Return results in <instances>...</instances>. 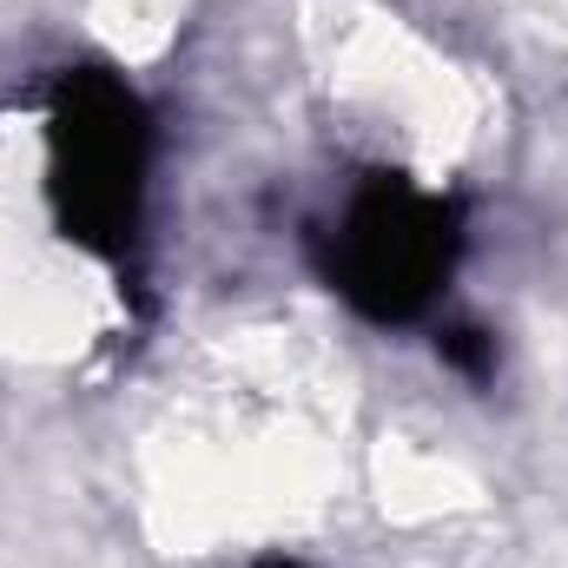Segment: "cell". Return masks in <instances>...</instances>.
<instances>
[{
  "label": "cell",
  "instance_id": "1",
  "mask_svg": "<svg viewBox=\"0 0 568 568\" xmlns=\"http://www.w3.org/2000/svg\"><path fill=\"white\" fill-rule=\"evenodd\" d=\"M449 258H456L449 205L410 185H371L331 245V278L371 317H417L436 297V284L449 278Z\"/></svg>",
  "mask_w": 568,
  "mask_h": 568
},
{
  "label": "cell",
  "instance_id": "2",
  "mask_svg": "<svg viewBox=\"0 0 568 568\" xmlns=\"http://www.w3.org/2000/svg\"><path fill=\"white\" fill-rule=\"evenodd\" d=\"M145 126L126 87L113 80H73L60 100V192L67 225L87 245H120L140 205Z\"/></svg>",
  "mask_w": 568,
  "mask_h": 568
},
{
  "label": "cell",
  "instance_id": "3",
  "mask_svg": "<svg viewBox=\"0 0 568 568\" xmlns=\"http://www.w3.org/2000/svg\"><path fill=\"white\" fill-rule=\"evenodd\" d=\"M436 351H443V364H456V371H463V377H476V384L496 371V337H489V331H476V324L443 331V344H436Z\"/></svg>",
  "mask_w": 568,
  "mask_h": 568
},
{
  "label": "cell",
  "instance_id": "4",
  "mask_svg": "<svg viewBox=\"0 0 568 568\" xmlns=\"http://www.w3.org/2000/svg\"><path fill=\"white\" fill-rule=\"evenodd\" d=\"M258 568H304V562H278V556H272V562H258Z\"/></svg>",
  "mask_w": 568,
  "mask_h": 568
}]
</instances>
